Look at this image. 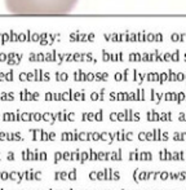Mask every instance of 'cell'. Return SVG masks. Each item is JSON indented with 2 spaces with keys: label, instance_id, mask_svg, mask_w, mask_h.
Returning <instances> with one entry per match:
<instances>
[{
  "label": "cell",
  "instance_id": "cell-1",
  "mask_svg": "<svg viewBox=\"0 0 186 190\" xmlns=\"http://www.w3.org/2000/svg\"><path fill=\"white\" fill-rule=\"evenodd\" d=\"M79 0H5V6L18 16H61L67 14Z\"/></svg>",
  "mask_w": 186,
  "mask_h": 190
},
{
  "label": "cell",
  "instance_id": "cell-2",
  "mask_svg": "<svg viewBox=\"0 0 186 190\" xmlns=\"http://www.w3.org/2000/svg\"><path fill=\"white\" fill-rule=\"evenodd\" d=\"M140 160L151 162V160H153V154H151V151H141V154H140Z\"/></svg>",
  "mask_w": 186,
  "mask_h": 190
},
{
  "label": "cell",
  "instance_id": "cell-3",
  "mask_svg": "<svg viewBox=\"0 0 186 190\" xmlns=\"http://www.w3.org/2000/svg\"><path fill=\"white\" fill-rule=\"evenodd\" d=\"M99 140L101 141H107L109 144H111L112 142V140H111V134L110 133H106V132H103L99 134Z\"/></svg>",
  "mask_w": 186,
  "mask_h": 190
},
{
  "label": "cell",
  "instance_id": "cell-4",
  "mask_svg": "<svg viewBox=\"0 0 186 190\" xmlns=\"http://www.w3.org/2000/svg\"><path fill=\"white\" fill-rule=\"evenodd\" d=\"M146 180H149V172L147 171H140L138 181H146Z\"/></svg>",
  "mask_w": 186,
  "mask_h": 190
},
{
  "label": "cell",
  "instance_id": "cell-5",
  "mask_svg": "<svg viewBox=\"0 0 186 190\" xmlns=\"http://www.w3.org/2000/svg\"><path fill=\"white\" fill-rule=\"evenodd\" d=\"M129 160H140V153H138V150L130 151V154H129Z\"/></svg>",
  "mask_w": 186,
  "mask_h": 190
},
{
  "label": "cell",
  "instance_id": "cell-6",
  "mask_svg": "<svg viewBox=\"0 0 186 190\" xmlns=\"http://www.w3.org/2000/svg\"><path fill=\"white\" fill-rule=\"evenodd\" d=\"M89 159V151H81L80 153V159H79V162L80 163H84L85 160H88Z\"/></svg>",
  "mask_w": 186,
  "mask_h": 190
},
{
  "label": "cell",
  "instance_id": "cell-7",
  "mask_svg": "<svg viewBox=\"0 0 186 190\" xmlns=\"http://www.w3.org/2000/svg\"><path fill=\"white\" fill-rule=\"evenodd\" d=\"M159 175H160V172H158V171L149 172V180H156V178L159 177Z\"/></svg>",
  "mask_w": 186,
  "mask_h": 190
},
{
  "label": "cell",
  "instance_id": "cell-8",
  "mask_svg": "<svg viewBox=\"0 0 186 190\" xmlns=\"http://www.w3.org/2000/svg\"><path fill=\"white\" fill-rule=\"evenodd\" d=\"M159 178H160L161 181L168 180V178H169V172H168V171H161L160 175H159Z\"/></svg>",
  "mask_w": 186,
  "mask_h": 190
},
{
  "label": "cell",
  "instance_id": "cell-9",
  "mask_svg": "<svg viewBox=\"0 0 186 190\" xmlns=\"http://www.w3.org/2000/svg\"><path fill=\"white\" fill-rule=\"evenodd\" d=\"M80 159V151L79 150H75L71 153V160H79Z\"/></svg>",
  "mask_w": 186,
  "mask_h": 190
},
{
  "label": "cell",
  "instance_id": "cell-10",
  "mask_svg": "<svg viewBox=\"0 0 186 190\" xmlns=\"http://www.w3.org/2000/svg\"><path fill=\"white\" fill-rule=\"evenodd\" d=\"M105 171V180H111V175H112V170L111 168H106Z\"/></svg>",
  "mask_w": 186,
  "mask_h": 190
},
{
  "label": "cell",
  "instance_id": "cell-11",
  "mask_svg": "<svg viewBox=\"0 0 186 190\" xmlns=\"http://www.w3.org/2000/svg\"><path fill=\"white\" fill-rule=\"evenodd\" d=\"M68 180H71V181H74V180H76V170H71L70 172H68Z\"/></svg>",
  "mask_w": 186,
  "mask_h": 190
},
{
  "label": "cell",
  "instance_id": "cell-12",
  "mask_svg": "<svg viewBox=\"0 0 186 190\" xmlns=\"http://www.w3.org/2000/svg\"><path fill=\"white\" fill-rule=\"evenodd\" d=\"M159 158L160 160H167V149H161L159 151Z\"/></svg>",
  "mask_w": 186,
  "mask_h": 190
},
{
  "label": "cell",
  "instance_id": "cell-13",
  "mask_svg": "<svg viewBox=\"0 0 186 190\" xmlns=\"http://www.w3.org/2000/svg\"><path fill=\"white\" fill-rule=\"evenodd\" d=\"M116 140H118V141H125V134H124L123 131L116 132Z\"/></svg>",
  "mask_w": 186,
  "mask_h": 190
},
{
  "label": "cell",
  "instance_id": "cell-14",
  "mask_svg": "<svg viewBox=\"0 0 186 190\" xmlns=\"http://www.w3.org/2000/svg\"><path fill=\"white\" fill-rule=\"evenodd\" d=\"M153 133H154V141H160V129H154L153 131Z\"/></svg>",
  "mask_w": 186,
  "mask_h": 190
},
{
  "label": "cell",
  "instance_id": "cell-15",
  "mask_svg": "<svg viewBox=\"0 0 186 190\" xmlns=\"http://www.w3.org/2000/svg\"><path fill=\"white\" fill-rule=\"evenodd\" d=\"M62 159L63 160H71V151H65V153H62Z\"/></svg>",
  "mask_w": 186,
  "mask_h": 190
},
{
  "label": "cell",
  "instance_id": "cell-16",
  "mask_svg": "<svg viewBox=\"0 0 186 190\" xmlns=\"http://www.w3.org/2000/svg\"><path fill=\"white\" fill-rule=\"evenodd\" d=\"M61 159H62V153L61 151H56L54 153V163H58Z\"/></svg>",
  "mask_w": 186,
  "mask_h": 190
},
{
  "label": "cell",
  "instance_id": "cell-17",
  "mask_svg": "<svg viewBox=\"0 0 186 190\" xmlns=\"http://www.w3.org/2000/svg\"><path fill=\"white\" fill-rule=\"evenodd\" d=\"M119 178H120V173H119V171H112L111 180H114V181H118Z\"/></svg>",
  "mask_w": 186,
  "mask_h": 190
},
{
  "label": "cell",
  "instance_id": "cell-18",
  "mask_svg": "<svg viewBox=\"0 0 186 190\" xmlns=\"http://www.w3.org/2000/svg\"><path fill=\"white\" fill-rule=\"evenodd\" d=\"M89 160H97V153L93 150H89Z\"/></svg>",
  "mask_w": 186,
  "mask_h": 190
},
{
  "label": "cell",
  "instance_id": "cell-19",
  "mask_svg": "<svg viewBox=\"0 0 186 190\" xmlns=\"http://www.w3.org/2000/svg\"><path fill=\"white\" fill-rule=\"evenodd\" d=\"M97 159L98 160L106 159V151H99V153H97Z\"/></svg>",
  "mask_w": 186,
  "mask_h": 190
},
{
  "label": "cell",
  "instance_id": "cell-20",
  "mask_svg": "<svg viewBox=\"0 0 186 190\" xmlns=\"http://www.w3.org/2000/svg\"><path fill=\"white\" fill-rule=\"evenodd\" d=\"M138 176H140V170L137 168V170H134V172H133V180H134V182H140L138 181Z\"/></svg>",
  "mask_w": 186,
  "mask_h": 190
},
{
  "label": "cell",
  "instance_id": "cell-21",
  "mask_svg": "<svg viewBox=\"0 0 186 190\" xmlns=\"http://www.w3.org/2000/svg\"><path fill=\"white\" fill-rule=\"evenodd\" d=\"M97 180H105V171L97 172Z\"/></svg>",
  "mask_w": 186,
  "mask_h": 190
},
{
  "label": "cell",
  "instance_id": "cell-22",
  "mask_svg": "<svg viewBox=\"0 0 186 190\" xmlns=\"http://www.w3.org/2000/svg\"><path fill=\"white\" fill-rule=\"evenodd\" d=\"M171 180H178V172H169Z\"/></svg>",
  "mask_w": 186,
  "mask_h": 190
},
{
  "label": "cell",
  "instance_id": "cell-23",
  "mask_svg": "<svg viewBox=\"0 0 186 190\" xmlns=\"http://www.w3.org/2000/svg\"><path fill=\"white\" fill-rule=\"evenodd\" d=\"M89 178H91V180H97V172L96 171H92V172H89Z\"/></svg>",
  "mask_w": 186,
  "mask_h": 190
},
{
  "label": "cell",
  "instance_id": "cell-24",
  "mask_svg": "<svg viewBox=\"0 0 186 190\" xmlns=\"http://www.w3.org/2000/svg\"><path fill=\"white\" fill-rule=\"evenodd\" d=\"M146 141H154V133L153 132H146Z\"/></svg>",
  "mask_w": 186,
  "mask_h": 190
},
{
  "label": "cell",
  "instance_id": "cell-25",
  "mask_svg": "<svg viewBox=\"0 0 186 190\" xmlns=\"http://www.w3.org/2000/svg\"><path fill=\"white\" fill-rule=\"evenodd\" d=\"M68 177V172H60V178L61 180H66V178Z\"/></svg>",
  "mask_w": 186,
  "mask_h": 190
},
{
  "label": "cell",
  "instance_id": "cell-26",
  "mask_svg": "<svg viewBox=\"0 0 186 190\" xmlns=\"http://www.w3.org/2000/svg\"><path fill=\"white\" fill-rule=\"evenodd\" d=\"M138 140L140 141H146V132H140L138 133Z\"/></svg>",
  "mask_w": 186,
  "mask_h": 190
},
{
  "label": "cell",
  "instance_id": "cell-27",
  "mask_svg": "<svg viewBox=\"0 0 186 190\" xmlns=\"http://www.w3.org/2000/svg\"><path fill=\"white\" fill-rule=\"evenodd\" d=\"M0 178H1V180H6V178H9V173L8 172H0Z\"/></svg>",
  "mask_w": 186,
  "mask_h": 190
},
{
  "label": "cell",
  "instance_id": "cell-28",
  "mask_svg": "<svg viewBox=\"0 0 186 190\" xmlns=\"http://www.w3.org/2000/svg\"><path fill=\"white\" fill-rule=\"evenodd\" d=\"M91 139H92L93 141H98V140H99V133H97V132L92 133V134H91Z\"/></svg>",
  "mask_w": 186,
  "mask_h": 190
},
{
  "label": "cell",
  "instance_id": "cell-29",
  "mask_svg": "<svg viewBox=\"0 0 186 190\" xmlns=\"http://www.w3.org/2000/svg\"><path fill=\"white\" fill-rule=\"evenodd\" d=\"M168 139H169L168 133H167V132H163V134L160 136V141H168Z\"/></svg>",
  "mask_w": 186,
  "mask_h": 190
},
{
  "label": "cell",
  "instance_id": "cell-30",
  "mask_svg": "<svg viewBox=\"0 0 186 190\" xmlns=\"http://www.w3.org/2000/svg\"><path fill=\"white\" fill-rule=\"evenodd\" d=\"M172 160H180L178 159V151H172Z\"/></svg>",
  "mask_w": 186,
  "mask_h": 190
},
{
  "label": "cell",
  "instance_id": "cell-31",
  "mask_svg": "<svg viewBox=\"0 0 186 190\" xmlns=\"http://www.w3.org/2000/svg\"><path fill=\"white\" fill-rule=\"evenodd\" d=\"M173 140H174V141H181V133L174 132V134H173Z\"/></svg>",
  "mask_w": 186,
  "mask_h": 190
},
{
  "label": "cell",
  "instance_id": "cell-32",
  "mask_svg": "<svg viewBox=\"0 0 186 190\" xmlns=\"http://www.w3.org/2000/svg\"><path fill=\"white\" fill-rule=\"evenodd\" d=\"M132 139H133V133L132 132H128L125 134V141H132Z\"/></svg>",
  "mask_w": 186,
  "mask_h": 190
},
{
  "label": "cell",
  "instance_id": "cell-33",
  "mask_svg": "<svg viewBox=\"0 0 186 190\" xmlns=\"http://www.w3.org/2000/svg\"><path fill=\"white\" fill-rule=\"evenodd\" d=\"M39 159H40V160H45V159H47V153L41 151V153L39 154Z\"/></svg>",
  "mask_w": 186,
  "mask_h": 190
},
{
  "label": "cell",
  "instance_id": "cell-34",
  "mask_svg": "<svg viewBox=\"0 0 186 190\" xmlns=\"http://www.w3.org/2000/svg\"><path fill=\"white\" fill-rule=\"evenodd\" d=\"M34 178H36V180H40V178H41V172H40V171L34 172Z\"/></svg>",
  "mask_w": 186,
  "mask_h": 190
},
{
  "label": "cell",
  "instance_id": "cell-35",
  "mask_svg": "<svg viewBox=\"0 0 186 190\" xmlns=\"http://www.w3.org/2000/svg\"><path fill=\"white\" fill-rule=\"evenodd\" d=\"M115 154H116V160H122V150H118V151H115Z\"/></svg>",
  "mask_w": 186,
  "mask_h": 190
},
{
  "label": "cell",
  "instance_id": "cell-36",
  "mask_svg": "<svg viewBox=\"0 0 186 190\" xmlns=\"http://www.w3.org/2000/svg\"><path fill=\"white\" fill-rule=\"evenodd\" d=\"M178 159L180 160L185 159V151H178Z\"/></svg>",
  "mask_w": 186,
  "mask_h": 190
},
{
  "label": "cell",
  "instance_id": "cell-37",
  "mask_svg": "<svg viewBox=\"0 0 186 190\" xmlns=\"http://www.w3.org/2000/svg\"><path fill=\"white\" fill-rule=\"evenodd\" d=\"M41 140L43 141H49V136L45 133V132H43V136H41Z\"/></svg>",
  "mask_w": 186,
  "mask_h": 190
},
{
  "label": "cell",
  "instance_id": "cell-38",
  "mask_svg": "<svg viewBox=\"0 0 186 190\" xmlns=\"http://www.w3.org/2000/svg\"><path fill=\"white\" fill-rule=\"evenodd\" d=\"M62 141H68V133H62Z\"/></svg>",
  "mask_w": 186,
  "mask_h": 190
},
{
  "label": "cell",
  "instance_id": "cell-39",
  "mask_svg": "<svg viewBox=\"0 0 186 190\" xmlns=\"http://www.w3.org/2000/svg\"><path fill=\"white\" fill-rule=\"evenodd\" d=\"M167 160H172V151L167 149Z\"/></svg>",
  "mask_w": 186,
  "mask_h": 190
},
{
  "label": "cell",
  "instance_id": "cell-40",
  "mask_svg": "<svg viewBox=\"0 0 186 190\" xmlns=\"http://www.w3.org/2000/svg\"><path fill=\"white\" fill-rule=\"evenodd\" d=\"M178 180H180V181H185V178H184V172H178Z\"/></svg>",
  "mask_w": 186,
  "mask_h": 190
},
{
  "label": "cell",
  "instance_id": "cell-41",
  "mask_svg": "<svg viewBox=\"0 0 186 190\" xmlns=\"http://www.w3.org/2000/svg\"><path fill=\"white\" fill-rule=\"evenodd\" d=\"M185 140H186V133L182 132L181 133V141H185Z\"/></svg>",
  "mask_w": 186,
  "mask_h": 190
},
{
  "label": "cell",
  "instance_id": "cell-42",
  "mask_svg": "<svg viewBox=\"0 0 186 190\" xmlns=\"http://www.w3.org/2000/svg\"><path fill=\"white\" fill-rule=\"evenodd\" d=\"M54 137H56V134H54V133H50V134H49V141L54 140Z\"/></svg>",
  "mask_w": 186,
  "mask_h": 190
},
{
  "label": "cell",
  "instance_id": "cell-43",
  "mask_svg": "<svg viewBox=\"0 0 186 190\" xmlns=\"http://www.w3.org/2000/svg\"><path fill=\"white\" fill-rule=\"evenodd\" d=\"M54 178H56V180L60 178V172H56V173H54Z\"/></svg>",
  "mask_w": 186,
  "mask_h": 190
},
{
  "label": "cell",
  "instance_id": "cell-44",
  "mask_svg": "<svg viewBox=\"0 0 186 190\" xmlns=\"http://www.w3.org/2000/svg\"><path fill=\"white\" fill-rule=\"evenodd\" d=\"M4 139H6V136L4 133H0V140H4Z\"/></svg>",
  "mask_w": 186,
  "mask_h": 190
},
{
  "label": "cell",
  "instance_id": "cell-45",
  "mask_svg": "<svg viewBox=\"0 0 186 190\" xmlns=\"http://www.w3.org/2000/svg\"><path fill=\"white\" fill-rule=\"evenodd\" d=\"M147 118H149V120H153V114H147Z\"/></svg>",
  "mask_w": 186,
  "mask_h": 190
},
{
  "label": "cell",
  "instance_id": "cell-46",
  "mask_svg": "<svg viewBox=\"0 0 186 190\" xmlns=\"http://www.w3.org/2000/svg\"><path fill=\"white\" fill-rule=\"evenodd\" d=\"M111 119H112V120L116 119V115H115V114H112V115H111Z\"/></svg>",
  "mask_w": 186,
  "mask_h": 190
},
{
  "label": "cell",
  "instance_id": "cell-47",
  "mask_svg": "<svg viewBox=\"0 0 186 190\" xmlns=\"http://www.w3.org/2000/svg\"><path fill=\"white\" fill-rule=\"evenodd\" d=\"M184 172V178H185V181H186V171H182Z\"/></svg>",
  "mask_w": 186,
  "mask_h": 190
},
{
  "label": "cell",
  "instance_id": "cell-48",
  "mask_svg": "<svg viewBox=\"0 0 186 190\" xmlns=\"http://www.w3.org/2000/svg\"><path fill=\"white\" fill-rule=\"evenodd\" d=\"M122 190H124V189H122Z\"/></svg>",
  "mask_w": 186,
  "mask_h": 190
}]
</instances>
